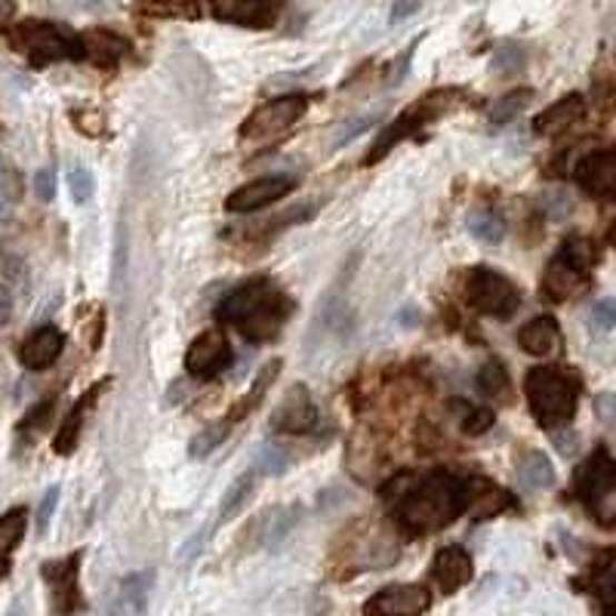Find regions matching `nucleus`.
I'll return each mask as SVG.
<instances>
[{
	"label": "nucleus",
	"instance_id": "f257e3e1",
	"mask_svg": "<svg viewBox=\"0 0 616 616\" xmlns=\"http://www.w3.org/2000/svg\"><path fill=\"white\" fill-rule=\"evenodd\" d=\"M386 499L404 534L429 536L469 509V484L450 471H429L423 478L404 475L386 487Z\"/></svg>",
	"mask_w": 616,
	"mask_h": 616
},
{
	"label": "nucleus",
	"instance_id": "f03ea898",
	"mask_svg": "<svg viewBox=\"0 0 616 616\" xmlns=\"http://www.w3.org/2000/svg\"><path fill=\"white\" fill-rule=\"evenodd\" d=\"M294 315V299L268 278H256L235 287L219 306V318L228 321L247 342H271L278 339L284 324Z\"/></svg>",
	"mask_w": 616,
	"mask_h": 616
},
{
	"label": "nucleus",
	"instance_id": "7ed1b4c3",
	"mask_svg": "<svg viewBox=\"0 0 616 616\" xmlns=\"http://www.w3.org/2000/svg\"><path fill=\"white\" fill-rule=\"evenodd\" d=\"M527 401L534 410L536 423L546 429H558L564 423H570L576 414V398L579 386L574 376H567L558 367H534L527 374Z\"/></svg>",
	"mask_w": 616,
	"mask_h": 616
},
{
	"label": "nucleus",
	"instance_id": "20e7f679",
	"mask_svg": "<svg viewBox=\"0 0 616 616\" xmlns=\"http://www.w3.org/2000/svg\"><path fill=\"white\" fill-rule=\"evenodd\" d=\"M466 102V96H463V90H450V87H444V90H435V93L423 96L419 102H414V106L404 111L398 121L391 123V127H386L382 133H379V139L374 142V148L367 151V158H364V167H374L376 161H382L386 155H389L391 148L398 146V142H404V139H410V136H416L426 123L438 121V118H444V115H450V111H456V108Z\"/></svg>",
	"mask_w": 616,
	"mask_h": 616
},
{
	"label": "nucleus",
	"instance_id": "39448f33",
	"mask_svg": "<svg viewBox=\"0 0 616 616\" xmlns=\"http://www.w3.org/2000/svg\"><path fill=\"white\" fill-rule=\"evenodd\" d=\"M574 490L602 527H616V459L604 447L576 469Z\"/></svg>",
	"mask_w": 616,
	"mask_h": 616
},
{
	"label": "nucleus",
	"instance_id": "423d86ee",
	"mask_svg": "<svg viewBox=\"0 0 616 616\" xmlns=\"http://www.w3.org/2000/svg\"><path fill=\"white\" fill-rule=\"evenodd\" d=\"M10 41L34 68L62 62V59H83L81 38H74L71 31L53 22H38V19L22 22L10 31Z\"/></svg>",
	"mask_w": 616,
	"mask_h": 616
},
{
	"label": "nucleus",
	"instance_id": "0eeeda50",
	"mask_svg": "<svg viewBox=\"0 0 616 616\" xmlns=\"http://www.w3.org/2000/svg\"><path fill=\"white\" fill-rule=\"evenodd\" d=\"M466 294H469V302L481 315H490V318H511L518 308H521V290L499 271H490V268H475L469 271V281H466Z\"/></svg>",
	"mask_w": 616,
	"mask_h": 616
},
{
	"label": "nucleus",
	"instance_id": "6e6552de",
	"mask_svg": "<svg viewBox=\"0 0 616 616\" xmlns=\"http://www.w3.org/2000/svg\"><path fill=\"white\" fill-rule=\"evenodd\" d=\"M306 96H281L268 106L256 108L254 115L241 123V139L247 146H262V142H271L281 133H287L306 111Z\"/></svg>",
	"mask_w": 616,
	"mask_h": 616
},
{
	"label": "nucleus",
	"instance_id": "1a4fd4ad",
	"mask_svg": "<svg viewBox=\"0 0 616 616\" xmlns=\"http://www.w3.org/2000/svg\"><path fill=\"white\" fill-rule=\"evenodd\" d=\"M81 562L83 552H71L59 562H47L41 567L43 579L50 586V598H53V610L59 616H74L83 607L81 595Z\"/></svg>",
	"mask_w": 616,
	"mask_h": 616
},
{
	"label": "nucleus",
	"instance_id": "9d476101",
	"mask_svg": "<svg viewBox=\"0 0 616 616\" xmlns=\"http://www.w3.org/2000/svg\"><path fill=\"white\" fill-rule=\"evenodd\" d=\"M431 595L419 583H404V586H386L376 592L370 602L364 604V616H423L429 610Z\"/></svg>",
	"mask_w": 616,
	"mask_h": 616
},
{
	"label": "nucleus",
	"instance_id": "9b49d317",
	"mask_svg": "<svg viewBox=\"0 0 616 616\" xmlns=\"http://www.w3.org/2000/svg\"><path fill=\"white\" fill-rule=\"evenodd\" d=\"M231 364V346L222 330H207L186 351V370L195 379H213Z\"/></svg>",
	"mask_w": 616,
	"mask_h": 616
},
{
	"label": "nucleus",
	"instance_id": "f8f14e48",
	"mask_svg": "<svg viewBox=\"0 0 616 616\" xmlns=\"http://www.w3.org/2000/svg\"><path fill=\"white\" fill-rule=\"evenodd\" d=\"M576 182L579 188L598 198V201H616V148L592 151L576 163Z\"/></svg>",
	"mask_w": 616,
	"mask_h": 616
},
{
	"label": "nucleus",
	"instance_id": "ddd939ff",
	"mask_svg": "<svg viewBox=\"0 0 616 616\" xmlns=\"http://www.w3.org/2000/svg\"><path fill=\"white\" fill-rule=\"evenodd\" d=\"M294 188V182L287 176H266V179H254L247 186L235 188L226 198L228 213H256L268 203L281 201L284 195Z\"/></svg>",
	"mask_w": 616,
	"mask_h": 616
},
{
	"label": "nucleus",
	"instance_id": "4468645a",
	"mask_svg": "<svg viewBox=\"0 0 616 616\" xmlns=\"http://www.w3.org/2000/svg\"><path fill=\"white\" fill-rule=\"evenodd\" d=\"M318 426V407L311 401V391L306 386H294L284 395L278 414L271 416V429L281 435H306Z\"/></svg>",
	"mask_w": 616,
	"mask_h": 616
},
{
	"label": "nucleus",
	"instance_id": "2eb2a0df",
	"mask_svg": "<svg viewBox=\"0 0 616 616\" xmlns=\"http://www.w3.org/2000/svg\"><path fill=\"white\" fill-rule=\"evenodd\" d=\"M586 287H589V271L574 266V262L564 259L562 254L552 259L546 275H543V290H546V296H549L552 302H567V299L583 294Z\"/></svg>",
	"mask_w": 616,
	"mask_h": 616
},
{
	"label": "nucleus",
	"instance_id": "dca6fc26",
	"mask_svg": "<svg viewBox=\"0 0 616 616\" xmlns=\"http://www.w3.org/2000/svg\"><path fill=\"white\" fill-rule=\"evenodd\" d=\"M216 19L244 28H268L278 16V0H210Z\"/></svg>",
	"mask_w": 616,
	"mask_h": 616
},
{
	"label": "nucleus",
	"instance_id": "f3484780",
	"mask_svg": "<svg viewBox=\"0 0 616 616\" xmlns=\"http://www.w3.org/2000/svg\"><path fill=\"white\" fill-rule=\"evenodd\" d=\"M586 589L595 595L602 616H616V546H607L592 558Z\"/></svg>",
	"mask_w": 616,
	"mask_h": 616
},
{
	"label": "nucleus",
	"instance_id": "a211bd4d",
	"mask_svg": "<svg viewBox=\"0 0 616 616\" xmlns=\"http://www.w3.org/2000/svg\"><path fill=\"white\" fill-rule=\"evenodd\" d=\"M62 349H66V336H62V330L53 327V324H47V327L34 330V334L22 342L19 361L26 364L28 370H47V367L62 355Z\"/></svg>",
	"mask_w": 616,
	"mask_h": 616
},
{
	"label": "nucleus",
	"instance_id": "6ab92c4d",
	"mask_svg": "<svg viewBox=\"0 0 616 616\" xmlns=\"http://www.w3.org/2000/svg\"><path fill=\"white\" fill-rule=\"evenodd\" d=\"M431 576L435 583L441 586L444 595H454L466 583H471V558L469 552L459 549V546H444L438 555H435V564H431Z\"/></svg>",
	"mask_w": 616,
	"mask_h": 616
},
{
	"label": "nucleus",
	"instance_id": "aec40b11",
	"mask_svg": "<svg viewBox=\"0 0 616 616\" xmlns=\"http://www.w3.org/2000/svg\"><path fill=\"white\" fill-rule=\"evenodd\" d=\"M83 59H90L96 68H111L121 62L123 56L130 53V43L123 41L121 34L108 31V28H90L81 34Z\"/></svg>",
	"mask_w": 616,
	"mask_h": 616
},
{
	"label": "nucleus",
	"instance_id": "412c9836",
	"mask_svg": "<svg viewBox=\"0 0 616 616\" xmlns=\"http://www.w3.org/2000/svg\"><path fill=\"white\" fill-rule=\"evenodd\" d=\"M586 115V99L579 93H570L558 99L555 106H549L543 115H536L534 130L539 136H558L564 133L567 127H574L579 118Z\"/></svg>",
	"mask_w": 616,
	"mask_h": 616
},
{
	"label": "nucleus",
	"instance_id": "4be33fe9",
	"mask_svg": "<svg viewBox=\"0 0 616 616\" xmlns=\"http://www.w3.org/2000/svg\"><path fill=\"white\" fill-rule=\"evenodd\" d=\"M515 496L503 487H496L490 481H471L469 484V511L475 521H487V518H496L503 511L515 509Z\"/></svg>",
	"mask_w": 616,
	"mask_h": 616
},
{
	"label": "nucleus",
	"instance_id": "5701e85b",
	"mask_svg": "<svg viewBox=\"0 0 616 616\" xmlns=\"http://www.w3.org/2000/svg\"><path fill=\"white\" fill-rule=\"evenodd\" d=\"M151 583H155L151 570L127 576L121 583V589H118V598L111 604V616H146Z\"/></svg>",
	"mask_w": 616,
	"mask_h": 616
},
{
	"label": "nucleus",
	"instance_id": "b1692460",
	"mask_svg": "<svg viewBox=\"0 0 616 616\" xmlns=\"http://www.w3.org/2000/svg\"><path fill=\"white\" fill-rule=\"evenodd\" d=\"M106 386L108 382H96L93 389L87 391L81 401L71 407V414H68V419L62 423V429L56 431V441H53L56 454L68 456L71 450H74V447H78V438H81V429H83V419H87L90 407H93L96 398H99V391L106 389Z\"/></svg>",
	"mask_w": 616,
	"mask_h": 616
},
{
	"label": "nucleus",
	"instance_id": "393cba45",
	"mask_svg": "<svg viewBox=\"0 0 616 616\" xmlns=\"http://www.w3.org/2000/svg\"><path fill=\"white\" fill-rule=\"evenodd\" d=\"M518 342L527 355H536V358H549L552 351L558 349L562 342V330H558V321L543 315V318H534V321L524 327L518 334Z\"/></svg>",
	"mask_w": 616,
	"mask_h": 616
},
{
	"label": "nucleus",
	"instance_id": "a878e982",
	"mask_svg": "<svg viewBox=\"0 0 616 616\" xmlns=\"http://www.w3.org/2000/svg\"><path fill=\"white\" fill-rule=\"evenodd\" d=\"M281 370H284L281 358H275V361H268L266 367L259 370V376H256L254 386L247 389V395H244L241 401H238V404H235V407H231V414L226 416V419H228V423H231V426H238L241 419H247V416L254 414V410H256V407H259V404L266 401V395H268V391H271V382H275V379L281 376Z\"/></svg>",
	"mask_w": 616,
	"mask_h": 616
},
{
	"label": "nucleus",
	"instance_id": "bb28decb",
	"mask_svg": "<svg viewBox=\"0 0 616 616\" xmlns=\"http://www.w3.org/2000/svg\"><path fill=\"white\" fill-rule=\"evenodd\" d=\"M28 527L26 509H10L7 515H0V579L10 574V558H13L16 546L22 543Z\"/></svg>",
	"mask_w": 616,
	"mask_h": 616
},
{
	"label": "nucleus",
	"instance_id": "cd10ccee",
	"mask_svg": "<svg viewBox=\"0 0 616 616\" xmlns=\"http://www.w3.org/2000/svg\"><path fill=\"white\" fill-rule=\"evenodd\" d=\"M259 478H262V471L256 469V466H250L241 478H235V484H228L226 496H222V503H219V524L231 521V518L244 509V503L254 496Z\"/></svg>",
	"mask_w": 616,
	"mask_h": 616
},
{
	"label": "nucleus",
	"instance_id": "c85d7f7f",
	"mask_svg": "<svg viewBox=\"0 0 616 616\" xmlns=\"http://www.w3.org/2000/svg\"><path fill=\"white\" fill-rule=\"evenodd\" d=\"M518 475L521 481L530 487V490H543L555 481V471H552V463L543 454H527L518 466Z\"/></svg>",
	"mask_w": 616,
	"mask_h": 616
},
{
	"label": "nucleus",
	"instance_id": "c756f323",
	"mask_svg": "<svg viewBox=\"0 0 616 616\" xmlns=\"http://www.w3.org/2000/svg\"><path fill=\"white\" fill-rule=\"evenodd\" d=\"M478 386L487 398H509V374L499 361H487L478 374Z\"/></svg>",
	"mask_w": 616,
	"mask_h": 616
},
{
	"label": "nucleus",
	"instance_id": "7c9ffc66",
	"mask_svg": "<svg viewBox=\"0 0 616 616\" xmlns=\"http://www.w3.org/2000/svg\"><path fill=\"white\" fill-rule=\"evenodd\" d=\"M530 99H534V90H511V93L499 96L490 108V121L494 123H506L511 121L515 115H521L524 108L530 106Z\"/></svg>",
	"mask_w": 616,
	"mask_h": 616
},
{
	"label": "nucleus",
	"instance_id": "2f4dec72",
	"mask_svg": "<svg viewBox=\"0 0 616 616\" xmlns=\"http://www.w3.org/2000/svg\"><path fill=\"white\" fill-rule=\"evenodd\" d=\"M228 431H231V423H228V419H219V423H213V426H207L201 435H195V441H191V447H188V454L195 456V459L210 456L219 444L226 441Z\"/></svg>",
	"mask_w": 616,
	"mask_h": 616
},
{
	"label": "nucleus",
	"instance_id": "473e14b6",
	"mask_svg": "<svg viewBox=\"0 0 616 616\" xmlns=\"http://www.w3.org/2000/svg\"><path fill=\"white\" fill-rule=\"evenodd\" d=\"M22 195H26V182L16 170V163L7 155H0V203L22 201Z\"/></svg>",
	"mask_w": 616,
	"mask_h": 616
},
{
	"label": "nucleus",
	"instance_id": "72a5a7b5",
	"mask_svg": "<svg viewBox=\"0 0 616 616\" xmlns=\"http://www.w3.org/2000/svg\"><path fill=\"white\" fill-rule=\"evenodd\" d=\"M469 231L478 238V241L484 244H499L503 241V235H506V222L499 219L496 213H487V210H481V213H471L469 216Z\"/></svg>",
	"mask_w": 616,
	"mask_h": 616
},
{
	"label": "nucleus",
	"instance_id": "f704fd0d",
	"mask_svg": "<svg viewBox=\"0 0 616 616\" xmlns=\"http://www.w3.org/2000/svg\"><path fill=\"white\" fill-rule=\"evenodd\" d=\"M564 259H570L574 266L586 268L589 271L595 262H598V250H595V244L589 238H583V235H574V238H567L562 247Z\"/></svg>",
	"mask_w": 616,
	"mask_h": 616
},
{
	"label": "nucleus",
	"instance_id": "c9c22d12",
	"mask_svg": "<svg viewBox=\"0 0 616 616\" xmlns=\"http://www.w3.org/2000/svg\"><path fill=\"white\" fill-rule=\"evenodd\" d=\"M254 466L262 475H284L287 466H290V454L284 450V447H275V444H266L259 454H256Z\"/></svg>",
	"mask_w": 616,
	"mask_h": 616
},
{
	"label": "nucleus",
	"instance_id": "e433bc0d",
	"mask_svg": "<svg viewBox=\"0 0 616 616\" xmlns=\"http://www.w3.org/2000/svg\"><path fill=\"white\" fill-rule=\"evenodd\" d=\"M68 188H71V198L74 203H87L93 198V173L87 170V167H74L71 173H68Z\"/></svg>",
	"mask_w": 616,
	"mask_h": 616
},
{
	"label": "nucleus",
	"instance_id": "4c0bfd02",
	"mask_svg": "<svg viewBox=\"0 0 616 616\" xmlns=\"http://www.w3.org/2000/svg\"><path fill=\"white\" fill-rule=\"evenodd\" d=\"M459 407H463L459 414H463V431L466 435H484L496 423L494 410H471L466 404H459Z\"/></svg>",
	"mask_w": 616,
	"mask_h": 616
},
{
	"label": "nucleus",
	"instance_id": "58836bf2",
	"mask_svg": "<svg viewBox=\"0 0 616 616\" xmlns=\"http://www.w3.org/2000/svg\"><path fill=\"white\" fill-rule=\"evenodd\" d=\"M123 271H127V235L123 222L118 226V241H115V266H111V290H121Z\"/></svg>",
	"mask_w": 616,
	"mask_h": 616
},
{
	"label": "nucleus",
	"instance_id": "ea45409f",
	"mask_svg": "<svg viewBox=\"0 0 616 616\" xmlns=\"http://www.w3.org/2000/svg\"><path fill=\"white\" fill-rule=\"evenodd\" d=\"M521 62L524 59L521 53H518V47H503L494 59V71L496 74H511V71L521 66Z\"/></svg>",
	"mask_w": 616,
	"mask_h": 616
},
{
	"label": "nucleus",
	"instance_id": "a19ab883",
	"mask_svg": "<svg viewBox=\"0 0 616 616\" xmlns=\"http://www.w3.org/2000/svg\"><path fill=\"white\" fill-rule=\"evenodd\" d=\"M56 506H59V487H50L41 499V509H38V530H47L50 527V518H53Z\"/></svg>",
	"mask_w": 616,
	"mask_h": 616
},
{
	"label": "nucleus",
	"instance_id": "79ce46f5",
	"mask_svg": "<svg viewBox=\"0 0 616 616\" xmlns=\"http://www.w3.org/2000/svg\"><path fill=\"white\" fill-rule=\"evenodd\" d=\"M374 121H376V115H364V118H358V121L346 123V127H342V130L336 133V148L346 146L349 139H355L358 133H364V130H367V127H370Z\"/></svg>",
	"mask_w": 616,
	"mask_h": 616
},
{
	"label": "nucleus",
	"instance_id": "37998d69",
	"mask_svg": "<svg viewBox=\"0 0 616 616\" xmlns=\"http://www.w3.org/2000/svg\"><path fill=\"white\" fill-rule=\"evenodd\" d=\"M34 191H38V198H41V201H53L56 198L53 170H38V176H34Z\"/></svg>",
	"mask_w": 616,
	"mask_h": 616
},
{
	"label": "nucleus",
	"instance_id": "c03bdc74",
	"mask_svg": "<svg viewBox=\"0 0 616 616\" xmlns=\"http://www.w3.org/2000/svg\"><path fill=\"white\" fill-rule=\"evenodd\" d=\"M614 321H616V302H614V299H604V302H598V306H595V327L607 330V327H610Z\"/></svg>",
	"mask_w": 616,
	"mask_h": 616
},
{
	"label": "nucleus",
	"instance_id": "a18cd8bd",
	"mask_svg": "<svg viewBox=\"0 0 616 616\" xmlns=\"http://www.w3.org/2000/svg\"><path fill=\"white\" fill-rule=\"evenodd\" d=\"M10 318H13V296L7 287H0V327L10 324Z\"/></svg>",
	"mask_w": 616,
	"mask_h": 616
},
{
	"label": "nucleus",
	"instance_id": "49530a36",
	"mask_svg": "<svg viewBox=\"0 0 616 616\" xmlns=\"http://www.w3.org/2000/svg\"><path fill=\"white\" fill-rule=\"evenodd\" d=\"M50 414H53V404H41V407H38V414L28 416L22 429H38V426H43V423L50 419Z\"/></svg>",
	"mask_w": 616,
	"mask_h": 616
},
{
	"label": "nucleus",
	"instance_id": "de8ad7c7",
	"mask_svg": "<svg viewBox=\"0 0 616 616\" xmlns=\"http://www.w3.org/2000/svg\"><path fill=\"white\" fill-rule=\"evenodd\" d=\"M416 7H419V0H395V10H391V22H398V19H407L410 13H416Z\"/></svg>",
	"mask_w": 616,
	"mask_h": 616
},
{
	"label": "nucleus",
	"instance_id": "09e8293b",
	"mask_svg": "<svg viewBox=\"0 0 616 616\" xmlns=\"http://www.w3.org/2000/svg\"><path fill=\"white\" fill-rule=\"evenodd\" d=\"M16 16V3L13 0H0V28H7L13 22Z\"/></svg>",
	"mask_w": 616,
	"mask_h": 616
},
{
	"label": "nucleus",
	"instance_id": "8fccbe9b",
	"mask_svg": "<svg viewBox=\"0 0 616 616\" xmlns=\"http://www.w3.org/2000/svg\"><path fill=\"white\" fill-rule=\"evenodd\" d=\"M142 3H148L151 10H163V7H170V13H182V7H179L176 0H142Z\"/></svg>",
	"mask_w": 616,
	"mask_h": 616
},
{
	"label": "nucleus",
	"instance_id": "3c124183",
	"mask_svg": "<svg viewBox=\"0 0 616 616\" xmlns=\"http://www.w3.org/2000/svg\"><path fill=\"white\" fill-rule=\"evenodd\" d=\"M607 241H610V247L616 250V222H614V228H610V235H607Z\"/></svg>",
	"mask_w": 616,
	"mask_h": 616
}]
</instances>
